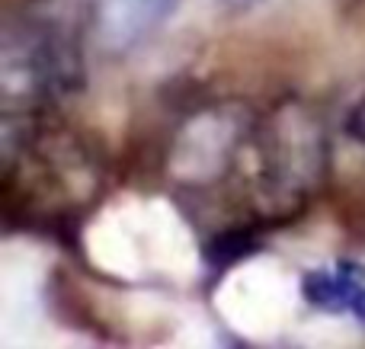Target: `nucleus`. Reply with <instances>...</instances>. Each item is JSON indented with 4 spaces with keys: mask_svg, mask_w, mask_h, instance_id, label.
I'll return each instance as SVG.
<instances>
[{
    "mask_svg": "<svg viewBox=\"0 0 365 349\" xmlns=\"http://www.w3.org/2000/svg\"><path fill=\"white\" fill-rule=\"evenodd\" d=\"M257 247H259V241L253 231H247V228L221 231V234H215L212 241H208L205 263L215 269V273H225L227 266H234V263H240L244 256H250Z\"/></svg>",
    "mask_w": 365,
    "mask_h": 349,
    "instance_id": "6",
    "label": "nucleus"
},
{
    "mask_svg": "<svg viewBox=\"0 0 365 349\" xmlns=\"http://www.w3.org/2000/svg\"><path fill=\"white\" fill-rule=\"evenodd\" d=\"M250 205L259 224H285L324 189L334 141L311 103L289 96L259 115L250 135Z\"/></svg>",
    "mask_w": 365,
    "mask_h": 349,
    "instance_id": "1",
    "label": "nucleus"
},
{
    "mask_svg": "<svg viewBox=\"0 0 365 349\" xmlns=\"http://www.w3.org/2000/svg\"><path fill=\"white\" fill-rule=\"evenodd\" d=\"M177 0H93L90 26L103 51L125 55L170 19Z\"/></svg>",
    "mask_w": 365,
    "mask_h": 349,
    "instance_id": "4",
    "label": "nucleus"
},
{
    "mask_svg": "<svg viewBox=\"0 0 365 349\" xmlns=\"http://www.w3.org/2000/svg\"><path fill=\"white\" fill-rule=\"evenodd\" d=\"M83 55L58 19L29 13L4 32V96L6 109H55L81 93Z\"/></svg>",
    "mask_w": 365,
    "mask_h": 349,
    "instance_id": "2",
    "label": "nucleus"
},
{
    "mask_svg": "<svg viewBox=\"0 0 365 349\" xmlns=\"http://www.w3.org/2000/svg\"><path fill=\"white\" fill-rule=\"evenodd\" d=\"M257 115L237 100H218L199 106L182 119L167 147V173L182 189H212L237 167Z\"/></svg>",
    "mask_w": 365,
    "mask_h": 349,
    "instance_id": "3",
    "label": "nucleus"
},
{
    "mask_svg": "<svg viewBox=\"0 0 365 349\" xmlns=\"http://www.w3.org/2000/svg\"><path fill=\"white\" fill-rule=\"evenodd\" d=\"M302 292L321 311L365 314V269H359L356 263H336L330 269L304 273Z\"/></svg>",
    "mask_w": 365,
    "mask_h": 349,
    "instance_id": "5",
    "label": "nucleus"
}]
</instances>
